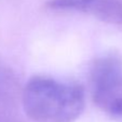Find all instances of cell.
<instances>
[{
  "label": "cell",
  "mask_w": 122,
  "mask_h": 122,
  "mask_svg": "<svg viewBox=\"0 0 122 122\" xmlns=\"http://www.w3.org/2000/svg\"><path fill=\"white\" fill-rule=\"evenodd\" d=\"M22 103L35 122H74L84 110L85 94L78 84L37 76L24 86Z\"/></svg>",
  "instance_id": "cell-1"
},
{
  "label": "cell",
  "mask_w": 122,
  "mask_h": 122,
  "mask_svg": "<svg viewBox=\"0 0 122 122\" xmlns=\"http://www.w3.org/2000/svg\"><path fill=\"white\" fill-rule=\"evenodd\" d=\"M91 85L94 103L122 120V61L111 54L96 60L91 69Z\"/></svg>",
  "instance_id": "cell-2"
},
{
  "label": "cell",
  "mask_w": 122,
  "mask_h": 122,
  "mask_svg": "<svg viewBox=\"0 0 122 122\" xmlns=\"http://www.w3.org/2000/svg\"><path fill=\"white\" fill-rule=\"evenodd\" d=\"M46 5L53 10L84 12L103 22L122 26V0H49Z\"/></svg>",
  "instance_id": "cell-3"
},
{
  "label": "cell",
  "mask_w": 122,
  "mask_h": 122,
  "mask_svg": "<svg viewBox=\"0 0 122 122\" xmlns=\"http://www.w3.org/2000/svg\"><path fill=\"white\" fill-rule=\"evenodd\" d=\"M19 94V82L9 67L0 64V105L13 102Z\"/></svg>",
  "instance_id": "cell-4"
},
{
  "label": "cell",
  "mask_w": 122,
  "mask_h": 122,
  "mask_svg": "<svg viewBox=\"0 0 122 122\" xmlns=\"http://www.w3.org/2000/svg\"><path fill=\"white\" fill-rule=\"evenodd\" d=\"M0 122H13L11 120H9L8 118H5V117H0Z\"/></svg>",
  "instance_id": "cell-5"
}]
</instances>
